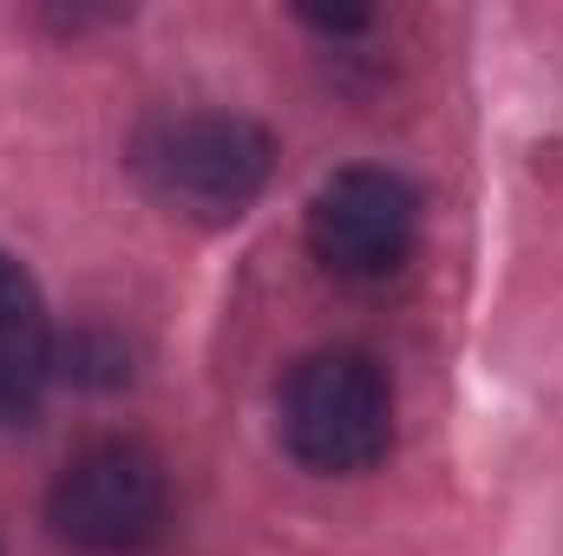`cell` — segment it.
<instances>
[{
  "label": "cell",
  "instance_id": "3",
  "mask_svg": "<svg viewBox=\"0 0 563 556\" xmlns=\"http://www.w3.org/2000/svg\"><path fill=\"white\" fill-rule=\"evenodd\" d=\"M282 438L308 471H367L394 438V387L354 347L308 354L282 387Z\"/></svg>",
  "mask_w": 563,
  "mask_h": 556
},
{
  "label": "cell",
  "instance_id": "4",
  "mask_svg": "<svg viewBox=\"0 0 563 556\" xmlns=\"http://www.w3.org/2000/svg\"><path fill=\"white\" fill-rule=\"evenodd\" d=\"M420 197L394 170H341L308 203V249L347 281H380L413 256Z\"/></svg>",
  "mask_w": 563,
  "mask_h": 556
},
{
  "label": "cell",
  "instance_id": "5",
  "mask_svg": "<svg viewBox=\"0 0 563 556\" xmlns=\"http://www.w3.org/2000/svg\"><path fill=\"white\" fill-rule=\"evenodd\" d=\"M53 380V327L40 288L13 256H0V425H26Z\"/></svg>",
  "mask_w": 563,
  "mask_h": 556
},
{
  "label": "cell",
  "instance_id": "2",
  "mask_svg": "<svg viewBox=\"0 0 563 556\" xmlns=\"http://www.w3.org/2000/svg\"><path fill=\"white\" fill-rule=\"evenodd\" d=\"M53 531L73 551L139 556L170 531V478L164 458L139 438H99L66 458L53 478Z\"/></svg>",
  "mask_w": 563,
  "mask_h": 556
},
{
  "label": "cell",
  "instance_id": "1",
  "mask_svg": "<svg viewBox=\"0 0 563 556\" xmlns=\"http://www.w3.org/2000/svg\"><path fill=\"white\" fill-rule=\"evenodd\" d=\"M269 164H276L269 132L236 119V112H184V119H164L139 138L144 190L184 216H203V223L243 216L263 197Z\"/></svg>",
  "mask_w": 563,
  "mask_h": 556
}]
</instances>
